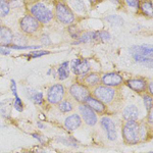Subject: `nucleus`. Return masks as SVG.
Returning <instances> with one entry per match:
<instances>
[{
    "label": "nucleus",
    "mask_w": 153,
    "mask_h": 153,
    "mask_svg": "<svg viewBox=\"0 0 153 153\" xmlns=\"http://www.w3.org/2000/svg\"><path fill=\"white\" fill-rule=\"evenodd\" d=\"M41 42L45 44V45H48V44L50 43V39H49V37L47 35H43L41 38Z\"/></svg>",
    "instance_id": "4c0bfd02"
},
{
    "label": "nucleus",
    "mask_w": 153,
    "mask_h": 153,
    "mask_svg": "<svg viewBox=\"0 0 153 153\" xmlns=\"http://www.w3.org/2000/svg\"><path fill=\"white\" fill-rule=\"evenodd\" d=\"M147 87H148V91H149V95H151L153 97V81H151V82L148 84Z\"/></svg>",
    "instance_id": "58836bf2"
},
{
    "label": "nucleus",
    "mask_w": 153,
    "mask_h": 153,
    "mask_svg": "<svg viewBox=\"0 0 153 153\" xmlns=\"http://www.w3.org/2000/svg\"><path fill=\"white\" fill-rule=\"evenodd\" d=\"M101 82V76L98 73H88L84 78V85L87 87H97Z\"/></svg>",
    "instance_id": "a211bd4d"
},
{
    "label": "nucleus",
    "mask_w": 153,
    "mask_h": 153,
    "mask_svg": "<svg viewBox=\"0 0 153 153\" xmlns=\"http://www.w3.org/2000/svg\"><path fill=\"white\" fill-rule=\"evenodd\" d=\"M32 98H33L34 102H35L36 104H42V102H43V94L40 92L35 93V94L32 96Z\"/></svg>",
    "instance_id": "473e14b6"
},
{
    "label": "nucleus",
    "mask_w": 153,
    "mask_h": 153,
    "mask_svg": "<svg viewBox=\"0 0 153 153\" xmlns=\"http://www.w3.org/2000/svg\"><path fill=\"white\" fill-rule=\"evenodd\" d=\"M127 4L130 7H133V8H139L140 5V0H126Z\"/></svg>",
    "instance_id": "72a5a7b5"
},
{
    "label": "nucleus",
    "mask_w": 153,
    "mask_h": 153,
    "mask_svg": "<svg viewBox=\"0 0 153 153\" xmlns=\"http://www.w3.org/2000/svg\"><path fill=\"white\" fill-rule=\"evenodd\" d=\"M11 91H12V94L14 95V97L18 96V89H16V83L14 80H11Z\"/></svg>",
    "instance_id": "f704fd0d"
},
{
    "label": "nucleus",
    "mask_w": 153,
    "mask_h": 153,
    "mask_svg": "<svg viewBox=\"0 0 153 153\" xmlns=\"http://www.w3.org/2000/svg\"><path fill=\"white\" fill-rule=\"evenodd\" d=\"M71 68L76 76H85L90 73V62L86 59H74L71 62Z\"/></svg>",
    "instance_id": "6e6552de"
},
{
    "label": "nucleus",
    "mask_w": 153,
    "mask_h": 153,
    "mask_svg": "<svg viewBox=\"0 0 153 153\" xmlns=\"http://www.w3.org/2000/svg\"><path fill=\"white\" fill-rule=\"evenodd\" d=\"M10 11L9 0H0V18H4Z\"/></svg>",
    "instance_id": "393cba45"
},
{
    "label": "nucleus",
    "mask_w": 153,
    "mask_h": 153,
    "mask_svg": "<svg viewBox=\"0 0 153 153\" xmlns=\"http://www.w3.org/2000/svg\"><path fill=\"white\" fill-rule=\"evenodd\" d=\"M0 53L3 55H8V54H10V49L5 47V46H0Z\"/></svg>",
    "instance_id": "c9c22d12"
},
{
    "label": "nucleus",
    "mask_w": 153,
    "mask_h": 153,
    "mask_svg": "<svg viewBox=\"0 0 153 153\" xmlns=\"http://www.w3.org/2000/svg\"><path fill=\"white\" fill-rule=\"evenodd\" d=\"M132 54H138V55H142L145 57H150L153 58V45H135L132 46V48L130 49Z\"/></svg>",
    "instance_id": "ddd939ff"
},
{
    "label": "nucleus",
    "mask_w": 153,
    "mask_h": 153,
    "mask_svg": "<svg viewBox=\"0 0 153 153\" xmlns=\"http://www.w3.org/2000/svg\"><path fill=\"white\" fill-rule=\"evenodd\" d=\"M127 86L132 90L136 91L137 93H142L144 92L145 90L147 89V83L144 79H130L128 80L127 82Z\"/></svg>",
    "instance_id": "4468645a"
},
{
    "label": "nucleus",
    "mask_w": 153,
    "mask_h": 153,
    "mask_svg": "<svg viewBox=\"0 0 153 153\" xmlns=\"http://www.w3.org/2000/svg\"><path fill=\"white\" fill-rule=\"evenodd\" d=\"M101 126L106 132L108 140L110 141H114L117 139V129H115L114 122L108 117H104L101 118Z\"/></svg>",
    "instance_id": "9b49d317"
},
{
    "label": "nucleus",
    "mask_w": 153,
    "mask_h": 153,
    "mask_svg": "<svg viewBox=\"0 0 153 153\" xmlns=\"http://www.w3.org/2000/svg\"><path fill=\"white\" fill-rule=\"evenodd\" d=\"M91 2H92V3H96V2L98 1V0H90Z\"/></svg>",
    "instance_id": "37998d69"
},
{
    "label": "nucleus",
    "mask_w": 153,
    "mask_h": 153,
    "mask_svg": "<svg viewBox=\"0 0 153 153\" xmlns=\"http://www.w3.org/2000/svg\"><path fill=\"white\" fill-rule=\"evenodd\" d=\"M21 30L27 35L36 34L40 30V23L31 14H26L19 22Z\"/></svg>",
    "instance_id": "423d86ee"
},
{
    "label": "nucleus",
    "mask_w": 153,
    "mask_h": 153,
    "mask_svg": "<svg viewBox=\"0 0 153 153\" xmlns=\"http://www.w3.org/2000/svg\"><path fill=\"white\" fill-rule=\"evenodd\" d=\"M71 5L74 10L79 12V13H85L86 12L85 4L82 0H71Z\"/></svg>",
    "instance_id": "b1692460"
},
{
    "label": "nucleus",
    "mask_w": 153,
    "mask_h": 153,
    "mask_svg": "<svg viewBox=\"0 0 153 153\" xmlns=\"http://www.w3.org/2000/svg\"><path fill=\"white\" fill-rule=\"evenodd\" d=\"M86 105H88L93 111H95L98 114H104L107 110L106 105L103 102H101L100 100H98L97 98H95L94 96L90 95L85 101Z\"/></svg>",
    "instance_id": "f8f14e48"
},
{
    "label": "nucleus",
    "mask_w": 153,
    "mask_h": 153,
    "mask_svg": "<svg viewBox=\"0 0 153 153\" xmlns=\"http://www.w3.org/2000/svg\"><path fill=\"white\" fill-rule=\"evenodd\" d=\"M68 33H70V35L75 39H78L79 36L81 35V31L78 29V27H76V26H71L70 28H68Z\"/></svg>",
    "instance_id": "c756f323"
},
{
    "label": "nucleus",
    "mask_w": 153,
    "mask_h": 153,
    "mask_svg": "<svg viewBox=\"0 0 153 153\" xmlns=\"http://www.w3.org/2000/svg\"><path fill=\"white\" fill-rule=\"evenodd\" d=\"M109 23H111L112 25H115V26H120V25H123L124 24V21L120 16H109L106 18Z\"/></svg>",
    "instance_id": "cd10ccee"
},
{
    "label": "nucleus",
    "mask_w": 153,
    "mask_h": 153,
    "mask_svg": "<svg viewBox=\"0 0 153 153\" xmlns=\"http://www.w3.org/2000/svg\"><path fill=\"white\" fill-rule=\"evenodd\" d=\"M143 100H144V104H145V107H146V109L149 111L150 108L153 106V98L151 95L149 94H145L143 96Z\"/></svg>",
    "instance_id": "c85d7f7f"
},
{
    "label": "nucleus",
    "mask_w": 153,
    "mask_h": 153,
    "mask_svg": "<svg viewBox=\"0 0 153 153\" xmlns=\"http://www.w3.org/2000/svg\"><path fill=\"white\" fill-rule=\"evenodd\" d=\"M32 136H33L34 138H36V139L38 140V141L42 142V138L40 137V136H38V135H37V134H32Z\"/></svg>",
    "instance_id": "ea45409f"
},
{
    "label": "nucleus",
    "mask_w": 153,
    "mask_h": 153,
    "mask_svg": "<svg viewBox=\"0 0 153 153\" xmlns=\"http://www.w3.org/2000/svg\"><path fill=\"white\" fill-rule=\"evenodd\" d=\"M57 75H58V79L61 81L68 78V76H70V62L68 61H65V62H62L58 66Z\"/></svg>",
    "instance_id": "aec40b11"
},
{
    "label": "nucleus",
    "mask_w": 153,
    "mask_h": 153,
    "mask_svg": "<svg viewBox=\"0 0 153 153\" xmlns=\"http://www.w3.org/2000/svg\"><path fill=\"white\" fill-rule=\"evenodd\" d=\"M101 83L108 87H118L124 83V79L117 73H107L101 76Z\"/></svg>",
    "instance_id": "1a4fd4ad"
},
{
    "label": "nucleus",
    "mask_w": 153,
    "mask_h": 153,
    "mask_svg": "<svg viewBox=\"0 0 153 153\" xmlns=\"http://www.w3.org/2000/svg\"><path fill=\"white\" fill-rule=\"evenodd\" d=\"M38 127L40 128V129H44V128H45V126H44L43 124H41V123H38Z\"/></svg>",
    "instance_id": "a19ab883"
},
{
    "label": "nucleus",
    "mask_w": 153,
    "mask_h": 153,
    "mask_svg": "<svg viewBox=\"0 0 153 153\" xmlns=\"http://www.w3.org/2000/svg\"><path fill=\"white\" fill-rule=\"evenodd\" d=\"M110 1H112L113 3H117V4H118V3H120V0H110Z\"/></svg>",
    "instance_id": "79ce46f5"
},
{
    "label": "nucleus",
    "mask_w": 153,
    "mask_h": 153,
    "mask_svg": "<svg viewBox=\"0 0 153 153\" xmlns=\"http://www.w3.org/2000/svg\"><path fill=\"white\" fill-rule=\"evenodd\" d=\"M110 39V35L106 31L93 32V41L96 42H106Z\"/></svg>",
    "instance_id": "412c9836"
},
{
    "label": "nucleus",
    "mask_w": 153,
    "mask_h": 153,
    "mask_svg": "<svg viewBox=\"0 0 153 153\" xmlns=\"http://www.w3.org/2000/svg\"><path fill=\"white\" fill-rule=\"evenodd\" d=\"M11 100H4L2 103H0V114L4 117H9V112H10V104Z\"/></svg>",
    "instance_id": "5701e85b"
},
{
    "label": "nucleus",
    "mask_w": 153,
    "mask_h": 153,
    "mask_svg": "<svg viewBox=\"0 0 153 153\" xmlns=\"http://www.w3.org/2000/svg\"><path fill=\"white\" fill-rule=\"evenodd\" d=\"M9 49H16V50H26V49H39L41 46H28V45H18V44H9L5 46Z\"/></svg>",
    "instance_id": "bb28decb"
},
{
    "label": "nucleus",
    "mask_w": 153,
    "mask_h": 153,
    "mask_svg": "<svg viewBox=\"0 0 153 153\" xmlns=\"http://www.w3.org/2000/svg\"><path fill=\"white\" fill-rule=\"evenodd\" d=\"M30 12H31V16H33L40 24H48L53 19L52 11L41 2L32 5L30 8Z\"/></svg>",
    "instance_id": "f03ea898"
},
{
    "label": "nucleus",
    "mask_w": 153,
    "mask_h": 153,
    "mask_svg": "<svg viewBox=\"0 0 153 153\" xmlns=\"http://www.w3.org/2000/svg\"><path fill=\"white\" fill-rule=\"evenodd\" d=\"M117 94V91L112 87H108V86H97L95 87L94 91H93V96L103 102L104 104H109L111 103Z\"/></svg>",
    "instance_id": "7ed1b4c3"
},
{
    "label": "nucleus",
    "mask_w": 153,
    "mask_h": 153,
    "mask_svg": "<svg viewBox=\"0 0 153 153\" xmlns=\"http://www.w3.org/2000/svg\"><path fill=\"white\" fill-rule=\"evenodd\" d=\"M13 41L11 30L5 26H0V46H7Z\"/></svg>",
    "instance_id": "2eb2a0df"
},
{
    "label": "nucleus",
    "mask_w": 153,
    "mask_h": 153,
    "mask_svg": "<svg viewBox=\"0 0 153 153\" xmlns=\"http://www.w3.org/2000/svg\"><path fill=\"white\" fill-rule=\"evenodd\" d=\"M55 16L57 19L63 25H71L75 22L76 16L74 11L68 7V5L59 2L55 7Z\"/></svg>",
    "instance_id": "20e7f679"
},
{
    "label": "nucleus",
    "mask_w": 153,
    "mask_h": 153,
    "mask_svg": "<svg viewBox=\"0 0 153 153\" xmlns=\"http://www.w3.org/2000/svg\"><path fill=\"white\" fill-rule=\"evenodd\" d=\"M49 53L50 52L46 50H38V51H33V52H31L28 56L30 58H36V57H40V56L46 55V54H49Z\"/></svg>",
    "instance_id": "7c9ffc66"
},
{
    "label": "nucleus",
    "mask_w": 153,
    "mask_h": 153,
    "mask_svg": "<svg viewBox=\"0 0 153 153\" xmlns=\"http://www.w3.org/2000/svg\"><path fill=\"white\" fill-rule=\"evenodd\" d=\"M139 8L144 16L148 18H153V4L149 0H144V1L140 2Z\"/></svg>",
    "instance_id": "6ab92c4d"
},
{
    "label": "nucleus",
    "mask_w": 153,
    "mask_h": 153,
    "mask_svg": "<svg viewBox=\"0 0 153 153\" xmlns=\"http://www.w3.org/2000/svg\"><path fill=\"white\" fill-rule=\"evenodd\" d=\"M13 105H14V108H16V109L18 110V111H19V112L23 111V109H24V103H23V101H22V99L19 97V96H16V99H14Z\"/></svg>",
    "instance_id": "2f4dec72"
},
{
    "label": "nucleus",
    "mask_w": 153,
    "mask_h": 153,
    "mask_svg": "<svg viewBox=\"0 0 153 153\" xmlns=\"http://www.w3.org/2000/svg\"><path fill=\"white\" fill-rule=\"evenodd\" d=\"M58 108H59V110H60V112L68 113V112H71V110L74 109V105L71 100H68V99L63 100L62 99L58 103Z\"/></svg>",
    "instance_id": "4be33fe9"
},
{
    "label": "nucleus",
    "mask_w": 153,
    "mask_h": 153,
    "mask_svg": "<svg viewBox=\"0 0 153 153\" xmlns=\"http://www.w3.org/2000/svg\"><path fill=\"white\" fill-rule=\"evenodd\" d=\"M148 122L149 123H151V124H153V106L151 108H150V110L148 111Z\"/></svg>",
    "instance_id": "e433bc0d"
},
{
    "label": "nucleus",
    "mask_w": 153,
    "mask_h": 153,
    "mask_svg": "<svg viewBox=\"0 0 153 153\" xmlns=\"http://www.w3.org/2000/svg\"><path fill=\"white\" fill-rule=\"evenodd\" d=\"M90 41H93V32H85V33H81V35L76 39L75 44L89 43Z\"/></svg>",
    "instance_id": "a878e982"
},
{
    "label": "nucleus",
    "mask_w": 153,
    "mask_h": 153,
    "mask_svg": "<svg viewBox=\"0 0 153 153\" xmlns=\"http://www.w3.org/2000/svg\"><path fill=\"white\" fill-rule=\"evenodd\" d=\"M79 110H80L84 122L86 123L88 126H95L97 123V115L96 112L93 111L88 105L86 104H81L79 106Z\"/></svg>",
    "instance_id": "9d476101"
},
{
    "label": "nucleus",
    "mask_w": 153,
    "mask_h": 153,
    "mask_svg": "<svg viewBox=\"0 0 153 153\" xmlns=\"http://www.w3.org/2000/svg\"><path fill=\"white\" fill-rule=\"evenodd\" d=\"M123 137L129 144H136L141 139V128L136 122H127L123 128Z\"/></svg>",
    "instance_id": "f257e3e1"
},
{
    "label": "nucleus",
    "mask_w": 153,
    "mask_h": 153,
    "mask_svg": "<svg viewBox=\"0 0 153 153\" xmlns=\"http://www.w3.org/2000/svg\"><path fill=\"white\" fill-rule=\"evenodd\" d=\"M149 153H153V152H149Z\"/></svg>",
    "instance_id": "c03bdc74"
},
{
    "label": "nucleus",
    "mask_w": 153,
    "mask_h": 153,
    "mask_svg": "<svg viewBox=\"0 0 153 153\" xmlns=\"http://www.w3.org/2000/svg\"><path fill=\"white\" fill-rule=\"evenodd\" d=\"M65 95V90L61 84H55L48 89L47 99L50 104L57 105Z\"/></svg>",
    "instance_id": "0eeeda50"
},
{
    "label": "nucleus",
    "mask_w": 153,
    "mask_h": 153,
    "mask_svg": "<svg viewBox=\"0 0 153 153\" xmlns=\"http://www.w3.org/2000/svg\"><path fill=\"white\" fill-rule=\"evenodd\" d=\"M123 117L126 122H136L139 117V109L136 105H129L123 111Z\"/></svg>",
    "instance_id": "dca6fc26"
},
{
    "label": "nucleus",
    "mask_w": 153,
    "mask_h": 153,
    "mask_svg": "<svg viewBox=\"0 0 153 153\" xmlns=\"http://www.w3.org/2000/svg\"><path fill=\"white\" fill-rule=\"evenodd\" d=\"M68 93L73 99H75L79 103H85L86 99L91 95L89 87L81 83H75L70 87Z\"/></svg>",
    "instance_id": "39448f33"
},
{
    "label": "nucleus",
    "mask_w": 153,
    "mask_h": 153,
    "mask_svg": "<svg viewBox=\"0 0 153 153\" xmlns=\"http://www.w3.org/2000/svg\"><path fill=\"white\" fill-rule=\"evenodd\" d=\"M82 125V118L79 114H71L65 120V127L68 131H75Z\"/></svg>",
    "instance_id": "f3484780"
}]
</instances>
